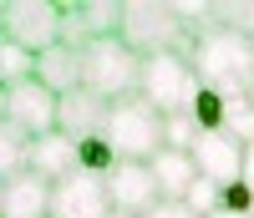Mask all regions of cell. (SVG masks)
Segmentation results:
<instances>
[{
  "mask_svg": "<svg viewBox=\"0 0 254 218\" xmlns=\"http://www.w3.org/2000/svg\"><path fill=\"white\" fill-rule=\"evenodd\" d=\"M193 71L203 86L224 97H249L254 92V36H239L229 26H208L193 41Z\"/></svg>",
  "mask_w": 254,
  "mask_h": 218,
  "instance_id": "1",
  "label": "cell"
},
{
  "mask_svg": "<svg viewBox=\"0 0 254 218\" xmlns=\"http://www.w3.org/2000/svg\"><path fill=\"white\" fill-rule=\"evenodd\" d=\"M102 142H107L122 163H153L163 152V112L142 97H122L107 107L102 122Z\"/></svg>",
  "mask_w": 254,
  "mask_h": 218,
  "instance_id": "2",
  "label": "cell"
},
{
  "mask_svg": "<svg viewBox=\"0 0 254 218\" xmlns=\"http://www.w3.org/2000/svg\"><path fill=\"white\" fill-rule=\"evenodd\" d=\"M137 71H142V56L122 36H97L81 46V86L97 92L102 102L137 97Z\"/></svg>",
  "mask_w": 254,
  "mask_h": 218,
  "instance_id": "3",
  "label": "cell"
},
{
  "mask_svg": "<svg viewBox=\"0 0 254 218\" xmlns=\"http://www.w3.org/2000/svg\"><path fill=\"white\" fill-rule=\"evenodd\" d=\"M203 92V81L193 71V61L178 56V51H158V56H142V71H137V97L153 102L163 117L173 112H193V97Z\"/></svg>",
  "mask_w": 254,
  "mask_h": 218,
  "instance_id": "4",
  "label": "cell"
},
{
  "mask_svg": "<svg viewBox=\"0 0 254 218\" xmlns=\"http://www.w3.org/2000/svg\"><path fill=\"white\" fill-rule=\"evenodd\" d=\"M117 36H122L137 56L178 51L183 15H178V5H168V0H127V5H122V26H117Z\"/></svg>",
  "mask_w": 254,
  "mask_h": 218,
  "instance_id": "5",
  "label": "cell"
},
{
  "mask_svg": "<svg viewBox=\"0 0 254 218\" xmlns=\"http://www.w3.org/2000/svg\"><path fill=\"white\" fill-rule=\"evenodd\" d=\"M5 41H15L20 51H51L61 41V5L56 0H5Z\"/></svg>",
  "mask_w": 254,
  "mask_h": 218,
  "instance_id": "6",
  "label": "cell"
},
{
  "mask_svg": "<svg viewBox=\"0 0 254 218\" xmlns=\"http://www.w3.org/2000/svg\"><path fill=\"white\" fill-rule=\"evenodd\" d=\"M56 107H61V97L46 92L36 76H31V81L5 86V122L20 127L31 142H36V137H46V132H56Z\"/></svg>",
  "mask_w": 254,
  "mask_h": 218,
  "instance_id": "7",
  "label": "cell"
},
{
  "mask_svg": "<svg viewBox=\"0 0 254 218\" xmlns=\"http://www.w3.org/2000/svg\"><path fill=\"white\" fill-rule=\"evenodd\" d=\"M112 198H107V178L92 172H71V178L51 183V218H107Z\"/></svg>",
  "mask_w": 254,
  "mask_h": 218,
  "instance_id": "8",
  "label": "cell"
},
{
  "mask_svg": "<svg viewBox=\"0 0 254 218\" xmlns=\"http://www.w3.org/2000/svg\"><path fill=\"white\" fill-rule=\"evenodd\" d=\"M107 198H112V208L132 213V218H142L153 203H163L158 198V183H153V167H147V163H122V158L107 172Z\"/></svg>",
  "mask_w": 254,
  "mask_h": 218,
  "instance_id": "9",
  "label": "cell"
},
{
  "mask_svg": "<svg viewBox=\"0 0 254 218\" xmlns=\"http://www.w3.org/2000/svg\"><path fill=\"white\" fill-rule=\"evenodd\" d=\"M193 167H198V178L229 188V183L244 178V147L229 142L224 132H203V137L193 142Z\"/></svg>",
  "mask_w": 254,
  "mask_h": 218,
  "instance_id": "10",
  "label": "cell"
},
{
  "mask_svg": "<svg viewBox=\"0 0 254 218\" xmlns=\"http://www.w3.org/2000/svg\"><path fill=\"white\" fill-rule=\"evenodd\" d=\"M107 107L112 102H102L97 92H71V97H61V107H56V132H66L71 142H81V137H102V122H107Z\"/></svg>",
  "mask_w": 254,
  "mask_h": 218,
  "instance_id": "11",
  "label": "cell"
},
{
  "mask_svg": "<svg viewBox=\"0 0 254 218\" xmlns=\"http://www.w3.org/2000/svg\"><path fill=\"white\" fill-rule=\"evenodd\" d=\"M36 81L46 86V92H56V97L81 92V46L56 41L51 51H41V56H36Z\"/></svg>",
  "mask_w": 254,
  "mask_h": 218,
  "instance_id": "12",
  "label": "cell"
},
{
  "mask_svg": "<svg viewBox=\"0 0 254 218\" xmlns=\"http://www.w3.org/2000/svg\"><path fill=\"white\" fill-rule=\"evenodd\" d=\"M26 172H36V178H46V183L71 178V172H76V142H71L66 132L36 137V142H31V163H26Z\"/></svg>",
  "mask_w": 254,
  "mask_h": 218,
  "instance_id": "13",
  "label": "cell"
},
{
  "mask_svg": "<svg viewBox=\"0 0 254 218\" xmlns=\"http://www.w3.org/2000/svg\"><path fill=\"white\" fill-rule=\"evenodd\" d=\"M0 218H51V183L36 172L10 178L5 198H0Z\"/></svg>",
  "mask_w": 254,
  "mask_h": 218,
  "instance_id": "14",
  "label": "cell"
},
{
  "mask_svg": "<svg viewBox=\"0 0 254 218\" xmlns=\"http://www.w3.org/2000/svg\"><path fill=\"white\" fill-rule=\"evenodd\" d=\"M147 167H153V183H158V198L163 203H183L188 188H193V178H198L193 152H173V147H163Z\"/></svg>",
  "mask_w": 254,
  "mask_h": 218,
  "instance_id": "15",
  "label": "cell"
},
{
  "mask_svg": "<svg viewBox=\"0 0 254 218\" xmlns=\"http://www.w3.org/2000/svg\"><path fill=\"white\" fill-rule=\"evenodd\" d=\"M26 163H31V137L20 127H10V122H0V183L20 178Z\"/></svg>",
  "mask_w": 254,
  "mask_h": 218,
  "instance_id": "16",
  "label": "cell"
},
{
  "mask_svg": "<svg viewBox=\"0 0 254 218\" xmlns=\"http://www.w3.org/2000/svg\"><path fill=\"white\" fill-rule=\"evenodd\" d=\"M224 117H229V97L214 92V86H203V92L193 97V122H198V132H224Z\"/></svg>",
  "mask_w": 254,
  "mask_h": 218,
  "instance_id": "17",
  "label": "cell"
},
{
  "mask_svg": "<svg viewBox=\"0 0 254 218\" xmlns=\"http://www.w3.org/2000/svg\"><path fill=\"white\" fill-rule=\"evenodd\" d=\"M224 137L249 147L254 142V97H229V117H224Z\"/></svg>",
  "mask_w": 254,
  "mask_h": 218,
  "instance_id": "18",
  "label": "cell"
},
{
  "mask_svg": "<svg viewBox=\"0 0 254 218\" xmlns=\"http://www.w3.org/2000/svg\"><path fill=\"white\" fill-rule=\"evenodd\" d=\"M76 167L92 172V178H107V172L117 167V152L102 142V137H81V142H76Z\"/></svg>",
  "mask_w": 254,
  "mask_h": 218,
  "instance_id": "19",
  "label": "cell"
},
{
  "mask_svg": "<svg viewBox=\"0 0 254 218\" xmlns=\"http://www.w3.org/2000/svg\"><path fill=\"white\" fill-rule=\"evenodd\" d=\"M36 76V56L20 51L15 41H0V86H15V81H31Z\"/></svg>",
  "mask_w": 254,
  "mask_h": 218,
  "instance_id": "20",
  "label": "cell"
},
{
  "mask_svg": "<svg viewBox=\"0 0 254 218\" xmlns=\"http://www.w3.org/2000/svg\"><path fill=\"white\" fill-rule=\"evenodd\" d=\"M198 137H203V132H198L193 112H173V117H163V147H173V152H193Z\"/></svg>",
  "mask_w": 254,
  "mask_h": 218,
  "instance_id": "21",
  "label": "cell"
},
{
  "mask_svg": "<svg viewBox=\"0 0 254 218\" xmlns=\"http://www.w3.org/2000/svg\"><path fill=\"white\" fill-rule=\"evenodd\" d=\"M219 193H224L219 183H208V178H193V188H188V198H183V203L193 208L198 218H208V213H219Z\"/></svg>",
  "mask_w": 254,
  "mask_h": 218,
  "instance_id": "22",
  "label": "cell"
},
{
  "mask_svg": "<svg viewBox=\"0 0 254 218\" xmlns=\"http://www.w3.org/2000/svg\"><path fill=\"white\" fill-rule=\"evenodd\" d=\"M219 208H224V213H239V218H254V193L244 188V178L229 183V188L219 193Z\"/></svg>",
  "mask_w": 254,
  "mask_h": 218,
  "instance_id": "23",
  "label": "cell"
},
{
  "mask_svg": "<svg viewBox=\"0 0 254 218\" xmlns=\"http://www.w3.org/2000/svg\"><path fill=\"white\" fill-rule=\"evenodd\" d=\"M142 218H198V213L188 208V203H153V208H147Z\"/></svg>",
  "mask_w": 254,
  "mask_h": 218,
  "instance_id": "24",
  "label": "cell"
},
{
  "mask_svg": "<svg viewBox=\"0 0 254 218\" xmlns=\"http://www.w3.org/2000/svg\"><path fill=\"white\" fill-rule=\"evenodd\" d=\"M244 188H249V193H254V142H249V147H244Z\"/></svg>",
  "mask_w": 254,
  "mask_h": 218,
  "instance_id": "25",
  "label": "cell"
},
{
  "mask_svg": "<svg viewBox=\"0 0 254 218\" xmlns=\"http://www.w3.org/2000/svg\"><path fill=\"white\" fill-rule=\"evenodd\" d=\"M0 41H5V0H0Z\"/></svg>",
  "mask_w": 254,
  "mask_h": 218,
  "instance_id": "26",
  "label": "cell"
},
{
  "mask_svg": "<svg viewBox=\"0 0 254 218\" xmlns=\"http://www.w3.org/2000/svg\"><path fill=\"white\" fill-rule=\"evenodd\" d=\"M0 122H5V86H0Z\"/></svg>",
  "mask_w": 254,
  "mask_h": 218,
  "instance_id": "27",
  "label": "cell"
},
{
  "mask_svg": "<svg viewBox=\"0 0 254 218\" xmlns=\"http://www.w3.org/2000/svg\"><path fill=\"white\" fill-rule=\"evenodd\" d=\"M208 218H239V213H224V208H219V213H208Z\"/></svg>",
  "mask_w": 254,
  "mask_h": 218,
  "instance_id": "28",
  "label": "cell"
},
{
  "mask_svg": "<svg viewBox=\"0 0 254 218\" xmlns=\"http://www.w3.org/2000/svg\"><path fill=\"white\" fill-rule=\"evenodd\" d=\"M107 218H132V213H122V208H112V213H107Z\"/></svg>",
  "mask_w": 254,
  "mask_h": 218,
  "instance_id": "29",
  "label": "cell"
},
{
  "mask_svg": "<svg viewBox=\"0 0 254 218\" xmlns=\"http://www.w3.org/2000/svg\"><path fill=\"white\" fill-rule=\"evenodd\" d=\"M0 198H5V183H0Z\"/></svg>",
  "mask_w": 254,
  "mask_h": 218,
  "instance_id": "30",
  "label": "cell"
}]
</instances>
